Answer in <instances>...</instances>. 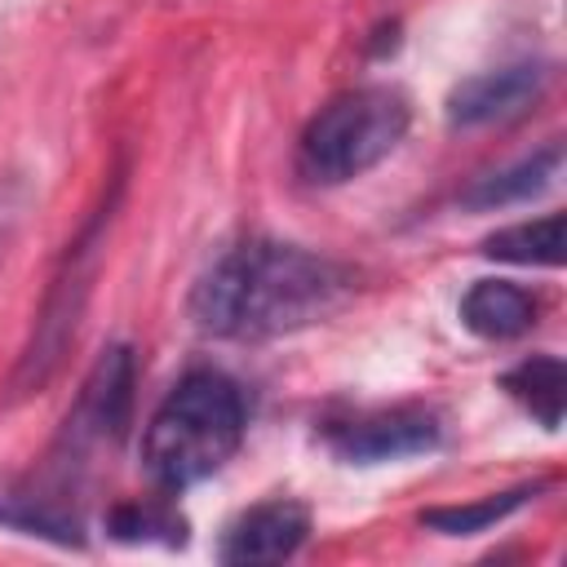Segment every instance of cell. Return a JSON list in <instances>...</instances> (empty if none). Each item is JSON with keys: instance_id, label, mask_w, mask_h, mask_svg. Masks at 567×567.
Segmentation results:
<instances>
[{"instance_id": "obj_1", "label": "cell", "mask_w": 567, "mask_h": 567, "mask_svg": "<svg viewBox=\"0 0 567 567\" xmlns=\"http://www.w3.org/2000/svg\"><path fill=\"white\" fill-rule=\"evenodd\" d=\"M350 292L354 275L332 257L284 239H248L204 270L190 292V319L208 337L266 341L323 323Z\"/></svg>"}, {"instance_id": "obj_2", "label": "cell", "mask_w": 567, "mask_h": 567, "mask_svg": "<svg viewBox=\"0 0 567 567\" xmlns=\"http://www.w3.org/2000/svg\"><path fill=\"white\" fill-rule=\"evenodd\" d=\"M244 443V394L217 368L186 372L142 434V470L159 492H182L217 474Z\"/></svg>"}, {"instance_id": "obj_3", "label": "cell", "mask_w": 567, "mask_h": 567, "mask_svg": "<svg viewBox=\"0 0 567 567\" xmlns=\"http://www.w3.org/2000/svg\"><path fill=\"white\" fill-rule=\"evenodd\" d=\"M412 102L394 84H359L337 93L297 142V173L315 186H341L377 168L408 133Z\"/></svg>"}, {"instance_id": "obj_4", "label": "cell", "mask_w": 567, "mask_h": 567, "mask_svg": "<svg viewBox=\"0 0 567 567\" xmlns=\"http://www.w3.org/2000/svg\"><path fill=\"white\" fill-rule=\"evenodd\" d=\"M115 195H120V186H115ZM115 195L93 213V221H89V226L80 230V239L71 244V252H66V261H62L53 288H49V297H44V310H40V319H35V337H31V346L22 350V363H18L13 381H9L13 394L40 390V385L58 372V363H62V354H66V341L75 337V323H80V310H84V297H89V279H93L97 257H102V239H106V221H111V213H115Z\"/></svg>"}, {"instance_id": "obj_5", "label": "cell", "mask_w": 567, "mask_h": 567, "mask_svg": "<svg viewBox=\"0 0 567 567\" xmlns=\"http://www.w3.org/2000/svg\"><path fill=\"white\" fill-rule=\"evenodd\" d=\"M133 416V350L111 346L93 363V372L80 385V399L66 416L62 443L71 452H84L93 443H120Z\"/></svg>"}, {"instance_id": "obj_6", "label": "cell", "mask_w": 567, "mask_h": 567, "mask_svg": "<svg viewBox=\"0 0 567 567\" xmlns=\"http://www.w3.org/2000/svg\"><path fill=\"white\" fill-rule=\"evenodd\" d=\"M443 439V425L430 408H416V403H403V408H381V412H368V416H354L346 425H337L328 434L332 452L341 461H354V465H377V461H399V456H416V452H430L439 447Z\"/></svg>"}, {"instance_id": "obj_7", "label": "cell", "mask_w": 567, "mask_h": 567, "mask_svg": "<svg viewBox=\"0 0 567 567\" xmlns=\"http://www.w3.org/2000/svg\"><path fill=\"white\" fill-rule=\"evenodd\" d=\"M545 80H549V71L540 62H509L496 71H478L447 93V124L478 128V124L514 120L540 97Z\"/></svg>"}, {"instance_id": "obj_8", "label": "cell", "mask_w": 567, "mask_h": 567, "mask_svg": "<svg viewBox=\"0 0 567 567\" xmlns=\"http://www.w3.org/2000/svg\"><path fill=\"white\" fill-rule=\"evenodd\" d=\"M310 536V514L297 501H261L252 509H244L221 545L217 558L221 563H284L301 549V540Z\"/></svg>"}, {"instance_id": "obj_9", "label": "cell", "mask_w": 567, "mask_h": 567, "mask_svg": "<svg viewBox=\"0 0 567 567\" xmlns=\"http://www.w3.org/2000/svg\"><path fill=\"white\" fill-rule=\"evenodd\" d=\"M461 323L483 341H514L536 323V297L509 279H478L461 297Z\"/></svg>"}, {"instance_id": "obj_10", "label": "cell", "mask_w": 567, "mask_h": 567, "mask_svg": "<svg viewBox=\"0 0 567 567\" xmlns=\"http://www.w3.org/2000/svg\"><path fill=\"white\" fill-rule=\"evenodd\" d=\"M563 168V146L549 142L545 151L509 164V168H496L487 177H474L465 190H461V204L465 208H505V204H523L532 195H540Z\"/></svg>"}, {"instance_id": "obj_11", "label": "cell", "mask_w": 567, "mask_h": 567, "mask_svg": "<svg viewBox=\"0 0 567 567\" xmlns=\"http://www.w3.org/2000/svg\"><path fill=\"white\" fill-rule=\"evenodd\" d=\"M501 390H509V399H518L545 430L563 425V403H567V368L554 354H532L518 368H509L501 377Z\"/></svg>"}, {"instance_id": "obj_12", "label": "cell", "mask_w": 567, "mask_h": 567, "mask_svg": "<svg viewBox=\"0 0 567 567\" xmlns=\"http://www.w3.org/2000/svg\"><path fill=\"white\" fill-rule=\"evenodd\" d=\"M563 213H545L536 221H518L483 239V257L509 266H563Z\"/></svg>"}, {"instance_id": "obj_13", "label": "cell", "mask_w": 567, "mask_h": 567, "mask_svg": "<svg viewBox=\"0 0 567 567\" xmlns=\"http://www.w3.org/2000/svg\"><path fill=\"white\" fill-rule=\"evenodd\" d=\"M540 487L545 483H518L509 492H496V496H483V501H470V505H439V509H425L421 523L434 527V532H443V536H474V532L496 527L514 509H523Z\"/></svg>"}, {"instance_id": "obj_14", "label": "cell", "mask_w": 567, "mask_h": 567, "mask_svg": "<svg viewBox=\"0 0 567 567\" xmlns=\"http://www.w3.org/2000/svg\"><path fill=\"white\" fill-rule=\"evenodd\" d=\"M106 532L115 540H164V545H182L186 540V518L173 509V505H159V501H146V505H115L106 514Z\"/></svg>"}]
</instances>
